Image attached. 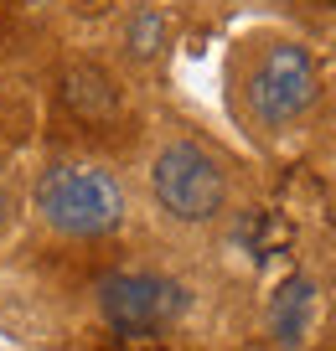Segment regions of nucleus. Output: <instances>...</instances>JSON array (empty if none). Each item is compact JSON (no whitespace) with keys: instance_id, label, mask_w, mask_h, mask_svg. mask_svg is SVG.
Instances as JSON below:
<instances>
[{"instance_id":"obj_4","label":"nucleus","mask_w":336,"mask_h":351,"mask_svg":"<svg viewBox=\"0 0 336 351\" xmlns=\"http://www.w3.org/2000/svg\"><path fill=\"white\" fill-rule=\"evenodd\" d=\"M150 191L176 222H212L228 207V176L212 150L192 140H171L150 165Z\"/></svg>"},{"instance_id":"obj_1","label":"nucleus","mask_w":336,"mask_h":351,"mask_svg":"<svg viewBox=\"0 0 336 351\" xmlns=\"http://www.w3.org/2000/svg\"><path fill=\"white\" fill-rule=\"evenodd\" d=\"M36 212L63 238H109L124 222V186L88 160H52L36 176Z\"/></svg>"},{"instance_id":"obj_3","label":"nucleus","mask_w":336,"mask_h":351,"mask_svg":"<svg viewBox=\"0 0 336 351\" xmlns=\"http://www.w3.org/2000/svg\"><path fill=\"white\" fill-rule=\"evenodd\" d=\"M98 315L109 330L120 336H155V330L176 326L192 305L181 279L171 274H150V269H120V274L98 279Z\"/></svg>"},{"instance_id":"obj_6","label":"nucleus","mask_w":336,"mask_h":351,"mask_svg":"<svg viewBox=\"0 0 336 351\" xmlns=\"http://www.w3.org/2000/svg\"><path fill=\"white\" fill-rule=\"evenodd\" d=\"M63 104L78 114V119L104 124V119H114V109H120V88H114V77H109L104 67H67L63 73Z\"/></svg>"},{"instance_id":"obj_5","label":"nucleus","mask_w":336,"mask_h":351,"mask_svg":"<svg viewBox=\"0 0 336 351\" xmlns=\"http://www.w3.org/2000/svg\"><path fill=\"white\" fill-rule=\"evenodd\" d=\"M311 320H315V279L311 274H290L269 300V336L280 341L284 351L305 346L311 336Z\"/></svg>"},{"instance_id":"obj_7","label":"nucleus","mask_w":336,"mask_h":351,"mask_svg":"<svg viewBox=\"0 0 336 351\" xmlns=\"http://www.w3.org/2000/svg\"><path fill=\"white\" fill-rule=\"evenodd\" d=\"M166 42V16L155 11V5H145V11L130 16V26H124V47H130V57H155Z\"/></svg>"},{"instance_id":"obj_2","label":"nucleus","mask_w":336,"mask_h":351,"mask_svg":"<svg viewBox=\"0 0 336 351\" xmlns=\"http://www.w3.org/2000/svg\"><path fill=\"white\" fill-rule=\"evenodd\" d=\"M315 93H321V73H315L311 52L300 42H269L259 52V62L249 67V83H243L249 114L264 130H284L300 114H311Z\"/></svg>"}]
</instances>
